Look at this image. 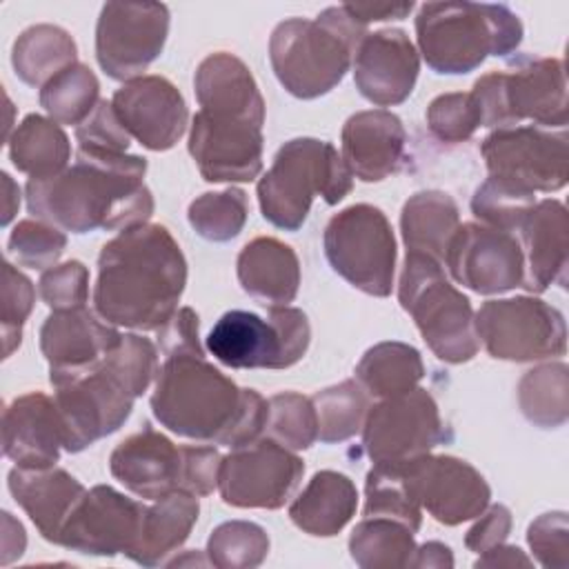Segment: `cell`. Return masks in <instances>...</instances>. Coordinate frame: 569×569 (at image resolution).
Wrapping results in <instances>:
<instances>
[{"label": "cell", "instance_id": "obj_14", "mask_svg": "<svg viewBox=\"0 0 569 569\" xmlns=\"http://www.w3.org/2000/svg\"><path fill=\"white\" fill-rule=\"evenodd\" d=\"M489 176L511 180L529 191H558L569 178L567 131L533 124L493 129L480 144Z\"/></svg>", "mask_w": 569, "mask_h": 569}, {"label": "cell", "instance_id": "obj_8", "mask_svg": "<svg viewBox=\"0 0 569 569\" xmlns=\"http://www.w3.org/2000/svg\"><path fill=\"white\" fill-rule=\"evenodd\" d=\"M480 127H516L531 120L540 127H567V78L560 58L520 56L509 71H491L469 91Z\"/></svg>", "mask_w": 569, "mask_h": 569}, {"label": "cell", "instance_id": "obj_10", "mask_svg": "<svg viewBox=\"0 0 569 569\" xmlns=\"http://www.w3.org/2000/svg\"><path fill=\"white\" fill-rule=\"evenodd\" d=\"M476 333L496 360L533 362L567 349L565 316L533 296L493 298L476 313Z\"/></svg>", "mask_w": 569, "mask_h": 569}, {"label": "cell", "instance_id": "obj_26", "mask_svg": "<svg viewBox=\"0 0 569 569\" xmlns=\"http://www.w3.org/2000/svg\"><path fill=\"white\" fill-rule=\"evenodd\" d=\"M200 111L213 118L264 124V100L251 69L229 51L209 53L196 69Z\"/></svg>", "mask_w": 569, "mask_h": 569}, {"label": "cell", "instance_id": "obj_51", "mask_svg": "<svg viewBox=\"0 0 569 569\" xmlns=\"http://www.w3.org/2000/svg\"><path fill=\"white\" fill-rule=\"evenodd\" d=\"M527 542L533 558L549 569L569 567V522L565 511L538 516L527 529Z\"/></svg>", "mask_w": 569, "mask_h": 569}, {"label": "cell", "instance_id": "obj_58", "mask_svg": "<svg viewBox=\"0 0 569 569\" xmlns=\"http://www.w3.org/2000/svg\"><path fill=\"white\" fill-rule=\"evenodd\" d=\"M27 547V536L22 525L9 513L2 511V556L0 562L7 567L11 565L16 558H20L24 553Z\"/></svg>", "mask_w": 569, "mask_h": 569}, {"label": "cell", "instance_id": "obj_43", "mask_svg": "<svg viewBox=\"0 0 569 569\" xmlns=\"http://www.w3.org/2000/svg\"><path fill=\"white\" fill-rule=\"evenodd\" d=\"M536 196L533 191L505 180L489 176L471 198V213L480 220V224L500 229V231H518L533 209Z\"/></svg>", "mask_w": 569, "mask_h": 569}, {"label": "cell", "instance_id": "obj_40", "mask_svg": "<svg viewBox=\"0 0 569 569\" xmlns=\"http://www.w3.org/2000/svg\"><path fill=\"white\" fill-rule=\"evenodd\" d=\"M318 418V440L325 445L353 438L369 411V393L358 380H342L311 396Z\"/></svg>", "mask_w": 569, "mask_h": 569}, {"label": "cell", "instance_id": "obj_36", "mask_svg": "<svg viewBox=\"0 0 569 569\" xmlns=\"http://www.w3.org/2000/svg\"><path fill=\"white\" fill-rule=\"evenodd\" d=\"M425 362L416 347L400 340H385L365 351L356 365L358 385L373 398H391L418 387Z\"/></svg>", "mask_w": 569, "mask_h": 569}, {"label": "cell", "instance_id": "obj_57", "mask_svg": "<svg viewBox=\"0 0 569 569\" xmlns=\"http://www.w3.org/2000/svg\"><path fill=\"white\" fill-rule=\"evenodd\" d=\"M533 560L520 549V547H511V545H496L487 551L480 553V558L473 562V567H531Z\"/></svg>", "mask_w": 569, "mask_h": 569}, {"label": "cell", "instance_id": "obj_6", "mask_svg": "<svg viewBox=\"0 0 569 569\" xmlns=\"http://www.w3.org/2000/svg\"><path fill=\"white\" fill-rule=\"evenodd\" d=\"M351 189L353 173L331 142L293 138L276 151L271 167L258 180V202L267 222L298 231L316 196L338 204Z\"/></svg>", "mask_w": 569, "mask_h": 569}, {"label": "cell", "instance_id": "obj_33", "mask_svg": "<svg viewBox=\"0 0 569 569\" xmlns=\"http://www.w3.org/2000/svg\"><path fill=\"white\" fill-rule=\"evenodd\" d=\"M458 227L460 211L456 200L447 191L438 189L413 193L400 213V233L407 251L427 253L440 264L445 262L449 240Z\"/></svg>", "mask_w": 569, "mask_h": 569}, {"label": "cell", "instance_id": "obj_34", "mask_svg": "<svg viewBox=\"0 0 569 569\" xmlns=\"http://www.w3.org/2000/svg\"><path fill=\"white\" fill-rule=\"evenodd\" d=\"M78 62L76 40L56 24L27 27L13 42L11 64L29 87H44L62 69Z\"/></svg>", "mask_w": 569, "mask_h": 569}, {"label": "cell", "instance_id": "obj_13", "mask_svg": "<svg viewBox=\"0 0 569 569\" xmlns=\"http://www.w3.org/2000/svg\"><path fill=\"white\" fill-rule=\"evenodd\" d=\"M169 20V9L160 2H107L96 24L100 69L122 82L140 78L162 53Z\"/></svg>", "mask_w": 569, "mask_h": 569}, {"label": "cell", "instance_id": "obj_45", "mask_svg": "<svg viewBox=\"0 0 569 569\" xmlns=\"http://www.w3.org/2000/svg\"><path fill=\"white\" fill-rule=\"evenodd\" d=\"M264 433L291 451L309 449L318 440V418L311 398L296 391L271 396Z\"/></svg>", "mask_w": 569, "mask_h": 569}, {"label": "cell", "instance_id": "obj_56", "mask_svg": "<svg viewBox=\"0 0 569 569\" xmlns=\"http://www.w3.org/2000/svg\"><path fill=\"white\" fill-rule=\"evenodd\" d=\"M345 9L360 22H380V20H402L411 13L413 2H356V4H345Z\"/></svg>", "mask_w": 569, "mask_h": 569}, {"label": "cell", "instance_id": "obj_22", "mask_svg": "<svg viewBox=\"0 0 569 569\" xmlns=\"http://www.w3.org/2000/svg\"><path fill=\"white\" fill-rule=\"evenodd\" d=\"M120 336L113 325L87 307L51 311L40 327V351L49 362V382L56 387L98 365Z\"/></svg>", "mask_w": 569, "mask_h": 569}, {"label": "cell", "instance_id": "obj_11", "mask_svg": "<svg viewBox=\"0 0 569 569\" xmlns=\"http://www.w3.org/2000/svg\"><path fill=\"white\" fill-rule=\"evenodd\" d=\"M360 431L362 447L373 465L407 462L451 440L438 402L420 387L378 400L369 407Z\"/></svg>", "mask_w": 569, "mask_h": 569}, {"label": "cell", "instance_id": "obj_20", "mask_svg": "<svg viewBox=\"0 0 569 569\" xmlns=\"http://www.w3.org/2000/svg\"><path fill=\"white\" fill-rule=\"evenodd\" d=\"M262 127L198 111L191 120L189 153L207 182H249L262 171Z\"/></svg>", "mask_w": 569, "mask_h": 569}, {"label": "cell", "instance_id": "obj_12", "mask_svg": "<svg viewBox=\"0 0 569 569\" xmlns=\"http://www.w3.org/2000/svg\"><path fill=\"white\" fill-rule=\"evenodd\" d=\"M305 476L302 458L271 438H258L222 456L218 491L238 509H280Z\"/></svg>", "mask_w": 569, "mask_h": 569}, {"label": "cell", "instance_id": "obj_50", "mask_svg": "<svg viewBox=\"0 0 569 569\" xmlns=\"http://www.w3.org/2000/svg\"><path fill=\"white\" fill-rule=\"evenodd\" d=\"M38 293L51 311L87 307L89 300V269L80 260H69L42 271Z\"/></svg>", "mask_w": 569, "mask_h": 569}, {"label": "cell", "instance_id": "obj_52", "mask_svg": "<svg viewBox=\"0 0 569 569\" xmlns=\"http://www.w3.org/2000/svg\"><path fill=\"white\" fill-rule=\"evenodd\" d=\"M78 149L102 153H127L131 136L118 120L111 100H100L91 116L76 127Z\"/></svg>", "mask_w": 569, "mask_h": 569}, {"label": "cell", "instance_id": "obj_41", "mask_svg": "<svg viewBox=\"0 0 569 569\" xmlns=\"http://www.w3.org/2000/svg\"><path fill=\"white\" fill-rule=\"evenodd\" d=\"M382 516L407 525L413 533L422 525V507L409 491L400 462L373 465L365 480V518Z\"/></svg>", "mask_w": 569, "mask_h": 569}, {"label": "cell", "instance_id": "obj_17", "mask_svg": "<svg viewBox=\"0 0 569 569\" xmlns=\"http://www.w3.org/2000/svg\"><path fill=\"white\" fill-rule=\"evenodd\" d=\"M442 264L458 284L480 296L511 291L525 280L520 240L480 222H465L456 229Z\"/></svg>", "mask_w": 569, "mask_h": 569}, {"label": "cell", "instance_id": "obj_9", "mask_svg": "<svg viewBox=\"0 0 569 569\" xmlns=\"http://www.w3.org/2000/svg\"><path fill=\"white\" fill-rule=\"evenodd\" d=\"M331 269L367 296L387 298L393 289L396 238L387 216L373 204H351L336 213L322 233Z\"/></svg>", "mask_w": 569, "mask_h": 569}, {"label": "cell", "instance_id": "obj_24", "mask_svg": "<svg viewBox=\"0 0 569 569\" xmlns=\"http://www.w3.org/2000/svg\"><path fill=\"white\" fill-rule=\"evenodd\" d=\"M109 471L138 498L156 500L180 489L182 451L167 436L144 425L116 445L109 456Z\"/></svg>", "mask_w": 569, "mask_h": 569}, {"label": "cell", "instance_id": "obj_54", "mask_svg": "<svg viewBox=\"0 0 569 569\" xmlns=\"http://www.w3.org/2000/svg\"><path fill=\"white\" fill-rule=\"evenodd\" d=\"M198 329V313L191 307H180L160 329H156V347L164 358L180 353L204 356Z\"/></svg>", "mask_w": 569, "mask_h": 569}, {"label": "cell", "instance_id": "obj_35", "mask_svg": "<svg viewBox=\"0 0 569 569\" xmlns=\"http://www.w3.org/2000/svg\"><path fill=\"white\" fill-rule=\"evenodd\" d=\"M7 142L13 167L36 180L64 171L71 158L64 129L56 120L38 113H29Z\"/></svg>", "mask_w": 569, "mask_h": 569}, {"label": "cell", "instance_id": "obj_28", "mask_svg": "<svg viewBox=\"0 0 569 569\" xmlns=\"http://www.w3.org/2000/svg\"><path fill=\"white\" fill-rule=\"evenodd\" d=\"M209 353L231 369H287L280 329L253 311L222 313L207 336Z\"/></svg>", "mask_w": 569, "mask_h": 569}, {"label": "cell", "instance_id": "obj_5", "mask_svg": "<svg viewBox=\"0 0 569 569\" xmlns=\"http://www.w3.org/2000/svg\"><path fill=\"white\" fill-rule=\"evenodd\" d=\"M522 22L507 4L425 2L416 16L418 53L427 67L445 76L478 69L489 56L505 58L522 42Z\"/></svg>", "mask_w": 569, "mask_h": 569}, {"label": "cell", "instance_id": "obj_42", "mask_svg": "<svg viewBox=\"0 0 569 569\" xmlns=\"http://www.w3.org/2000/svg\"><path fill=\"white\" fill-rule=\"evenodd\" d=\"M249 218L247 193L238 187L224 191H207L198 196L189 209L187 220L191 229L209 242H229L233 240Z\"/></svg>", "mask_w": 569, "mask_h": 569}, {"label": "cell", "instance_id": "obj_53", "mask_svg": "<svg viewBox=\"0 0 569 569\" xmlns=\"http://www.w3.org/2000/svg\"><path fill=\"white\" fill-rule=\"evenodd\" d=\"M180 489L193 496H209L218 487L222 453L211 445H182Z\"/></svg>", "mask_w": 569, "mask_h": 569}, {"label": "cell", "instance_id": "obj_38", "mask_svg": "<svg viewBox=\"0 0 569 569\" xmlns=\"http://www.w3.org/2000/svg\"><path fill=\"white\" fill-rule=\"evenodd\" d=\"M518 407L540 429H558L569 418V369L547 362L529 369L518 382Z\"/></svg>", "mask_w": 569, "mask_h": 569}, {"label": "cell", "instance_id": "obj_31", "mask_svg": "<svg viewBox=\"0 0 569 569\" xmlns=\"http://www.w3.org/2000/svg\"><path fill=\"white\" fill-rule=\"evenodd\" d=\"M358 507V491L349 476L322 469L311 476L307 487L289 505L291 522L318 538L340 533L353 518Z\"/></svg>", "mask_w": 569, "mask_h": 569}, {"label": "cell", "instance_id": "obj_46", "mask_svg": "<svg viewBox=\"0 0 569 569\" xmlns=\"http://www.w3.org/2000/svg\"><path fill=\"white\" fill-rule=\"evenodd\" d=\"M100 362L133 398L142 396L160 371L158 347L138 333L120 336Z\"/></svg>", "mask_w": 569, "mask_h": 569}, {"label": "cell", "instance_id": "obj_49", "mask_svg": "<svg viewBox=\"0 0 569 569\" xmlns=\"http://www.w3.org/2000/svg\"><path fill=\"white\" fill-rule=\"evenodd\" d=\"M427 127L440 142H465L480 127V113L471 93L453 91L433 98L427 107Z\"/></svg>", "mask_w": 569, "mask_h": 569}, {"label": "cell", "instance_id": "obj_18", "mask_svg": "<svg viewBox=\"0 0 569 569\" xmlns=\"http://www.w3.org/2000/svg\"><path fill=\"white\" fill-rule=\"evenodd\" d=\"M144 511L142 502L109 485H96L73 507L58 545L84 556H127L138 542Z\"/></svg>", "mask_w": 569, "mask_h": 569}, {"label": "cell", "instance_id": "obj_16", "mask_svg": "<svg viewBox=\"0 0 569 569\" xmlns=\"http://www.w3.org/2000/svg\"><path fill=\"white\" fill-rule=\"evenodd\" d=\"M416 502L440 525L456 527L478 518L491 498L485 476L456 456L425 453L400 462Z\"/></svg>", "mask_w": 569, "mask_h": 569}, {"label": "cell", "instance_id": "obj_15", "mask_svg": "<svg viewBox=\"0 0 569 569\" xmlns=\"http://www.w3.org/2000/svg\"><path fill=\"white\" fill-rule=\"evenodd\" d=\"M53 400L64 427V451L78 453L118 431L133 409V396L102 367L71 376L53 387Z\"/></svg>", "mask_w": 569, "mask_h": 569}, {"label": "cell", "instance_id": "obj_30", "mask_svg": "<svg viewBox=\"0 0 569 569\" xmlns=\"http://www.w3.org/2000/svg\"><path fill=\"white\" fill-rule=\"evenodd\" d=\"M238 282L244 293L264 307L289 305L300 287V260L278 238L260 236L249 240L236 260Z\"/></svg>", "mask_w": 569, "mask_h": 569}, {"label": "cell", "instance_id": "obj_21", "mask_svg": "<svg viewBox=\"0 0 569 569\" xmlns=\"http://www.w3.org/2000/svg\"><path fill=\"white\" fill-rule=\"evenodd\" d=\"M356 89L376 107L405 102L418 80L420 53L402 29L367 33L351 60Z\"/></svg>", "mask_w": 569, "mask_h": 569}, {"label": "cell", "instance_id": "obj_47", "mask_svg": "<svg viewBox=\"0 0 569 569\" xmlns=\"http://www.w3.org/2000/svg\"><path fill=\"white\" fill-rule=\"evenodd\" d=\"M7 249L20 267L47 271L56 267V262L64 253L67 236L62 229L49 222H42L38 218H24L9 233Z\"/></svg>", "mask_w": 569, "mask_h": 569}, {"label": "cell", "instance_id": "obj_19", "mask_svg": "<svg viewBox=\"0 0 569 569\" xmlns=\"http://www.w3.org/2000/svg\"><path fill=\"white\" fill-rule=\"evenodd\" d=\"M111 107L144 149L167 151L187 131L189 109L178 87L162 76H140L116 89Z\"/></svg>", "mask_w": 569, "mask_h": 569}, {"label": "cell", "instance_id": "obj_3", "mask_svg": "<svg viewBox=\"0 0 569 569\" xmlns=\"http://www.w3.org/2000/svg\"><path fill=\"white\" fill-rule=\"evenodd\" d=\"M151 411L171 433L236 449L262 438L269 400L256 389L238 387L204 356L180 353L164 358Z\"/></svg>", "mask_w": 569, "mask_h": 569}, {"label": "cell", "instance_id": "obj_4", "mask_svg": "<svg viewBox=\"0 0 569 569\" xmlns=\"http://www.w3.org/2000/svg\"><path fill=\"white\" fill-rule=\"evenodd\" d=\"M365 36L367 27L345 4L327 7L316 20L289 18L276 24L269 38V62L284 91L313 100L342 82Z\"/></svg>", "mask_w": 569, "mask_h": 569}, {"label": "cell", "instance_id": "obj_37", "mask_svg": "<svg viewBox=\"0 0 569 569\" xmlns=\"http://www.w3.org/2000/svg\"><path fill=\"white\" fill-rule=\"evenodd\" d=\"M413 551V531L393 518L369 516L349 536V553L362 569L409 567Z\"/></svg>", "mask_w": 569, "mask_h": 569}, {"label": "cell", "instance_id": "obj_2", "mask_svg": "<svg viewBox=\"0 0 569 569\" xmlns=\"http://www.w3.org/2000/svg\"><path fill=\"white\" fill-rule=\"evenodd\" d=\"M187 284V260L164 224L122 229L98 256L96 313L113 327L160 329L176 311Z\"/></svg>", "mask_w": 569, "mask_h": 569}, {"label": "cell", "instance_id": "obj_7", "mask_svg": "<svg viewBox=\"0 0 569 569\" xmlns=\"http://www.w3.org/2000/svg\"><path fill=\"white\" fill-rule=\"evenodd\" d=\"M400 307L413 318L422 340L436 358L449 365L469 362L480 340L469 298L445 276V267L427 253L407 251L400 282Z\"/></svg>", "mask_w": 569, "mask_h": 569}, {"label": "cell", "instance_id": "obj_60", "mask_svg": "<svg viewBox=\"0 0 569 569\" xmlns=\"http://www.w3.org/2000/svg\"><path fill=\"white\" fill-rule=\"evenodd\" d=\"M0 178H2V193H4V204H2V224L7 227V224L13 220V216H16L18 207H20V189H18V184L11 180V176H9V173H2Z\"/></svg>", "mask_w": 569, "mask_h": 569}, {"label": "cell", "instance_id": "obj_23", "mask_svg": "<svg viewBox=\"0 0 569 569\" xmlns=\"http://www.w3.org/2000/svg\"><path fill=\"white\" fill-rule=\"evenodd\" d=\"M64 427L56 400L29 391L9 402L2 413V451L18 467L38 469L60 460Z\"/></svg>", "mask_w": 569, "mask_h": 569}, {"label": "cell", "instance_id": "obj_39", "mask_svg": "<svg viewBox=\"0 0 569 569\" xmlns=\"http://www.w3.org/2000/svg\"><path fill=\"white\" fill-rule=\"evenodd\" d=\"M98 102L100 82L82 62L62 69L40 89V107L58 124H82Z\"/></svg>", "mask_w": 569, "mask_h": 569}, {"label": "cell", "instance_id": "obj_48", "mask_svg": "<svg viewBox=\"0 0 569 569\" xmlns=\"http://www.w3.org/2000/svg\"><path fill=\"white\" fill-rule=\"evenodd\" d=\"M36 289L31 280L18 271L9 260L2 262L0 287V320H2V353L9 358L22 342V327L33 309Z\"/></svg>", "mask_w": 569, "mask_h": 569}, {"label": "cell", "instance_id": "obj_55", "mask_svg": "<svg viewBox=\"0 0 569 569\" xmlns=\"http://www.w3.org/2000/svg\"><path fill=\"white\" fill-rule=\"evenodd\" d=\"M511 531V511L505 505H487V509L478 516L473 527L465 536V547L469 551L482 553L496 545H502Z\"/></svg>", "mask_w": 569, "mask_h": 569}, {"label": "cell", "instance_id": "obj_44", "mask_svg": "<svg viewBox=\"0 0 569 569\" xmlns=\"http://www.w3.org/2000/svg\"><path fill=\"white\" fill-rule=\"evenodd\" d=\"M269 553L267 531L249 520H229L218 525L207 540L209 565L218 569H253Z\"/></svg>", "mask_w": 569, "mask_h": 569}, {"label": "cell", "instance_id": "obj_25", "mask_svg": "<svg viewBox=\"0 0 569 569\" xmlns=\"http://www.w3.org/2000/svg\"><path fill=\"white\" fill-rule=\"evenodd\" d=\"M340 142L342 160L353 178L380 182L400 169L407 149V131L396 113L369 109L347 118Z\"/></svg>", "mask_w": 569, "mask_h": 569}, {"label": "cell", "instance_id": "obj_27", "mask_svg": "<svg viewBox=\"0 0 569 569\" xmlns=\"http://www.w3.org/2000/svg\"><path fill=\"white\" fill-rule=\"evenodd\" d=\"M525 253V287L531 293H542L551 284L567 287V244H569V216L560 200L547 198L533 204L522 227Z\"/></svg>", "mask_w": 569, "mask_h": 569}, {"label": "cell", "instance_id": "obj_59", "mask_svg": "<svg viewBox=\"0 0 569 569\" xmlns=\"http://www.w3.org/2000/svg\"><path fill=\"white\" fill-rule=\"evenodd\" d=\"M409 567H420V569H449L453 567V553L447 545L438 542V540H431V542H425V545H416V551H413V558L409 562Z\"/></svg>", "mask_w": 569, "mask_h": 569}, {"label": "cell", "instance_id": "obj_1", "mask_svg": "<svg viewBox=\"0 0 569 569\" xmlns=\"http://www.w3.org/2000/svg\"><path fill=\"white\" fill-rule=\"evenodd\" d=\"M147 160L133 153L78 149L76 162L51 178H29L27 209L62 231L89 233L144 224L153 196L144 184Z\"/></svg>", "mask_w": 569, "mask_h": 569}, {"label": "cell", "instance_id": "obj_32", "mask_svg": "<svg viewBox=\"0 0 569 569\" xmlns=\"http://www.w3.org/2000/svg\"><path fill=\"white\" fill-rule=\"evenodd\" d=\"M200 513L198 496L173 489L153 500L142 518V529L136 547L127 553L142 567L167 565V558L176 553L189 538Z\"/></svg>", "mask_w": 569, "mask_h": 569}, {"label": "cell", "instance_id": "obj_29", "mask_svg": "<svg viewBox=\"0 0 569 569\" xmlns=\"http://www.w3.org/2000/svg\"><path fill=\"white\" fill-rule=\"evenodd\" d=\"M7 485L40 536L53 545H58L67 518L87 491L80 480L56 465L38 469L16 465L7 476Z\"/></svg>", "mask_w": 569, "mask_h": 569}]
</instances>
